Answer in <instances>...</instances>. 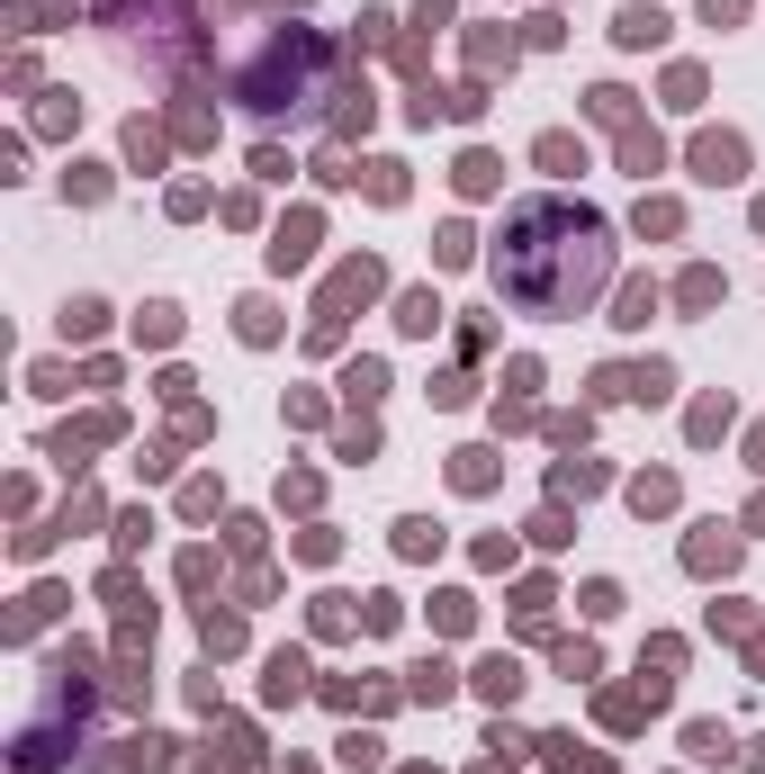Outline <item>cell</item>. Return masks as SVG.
Wrapping results in <instances>:
<instances>
[{
    "label": "cell",
    "mask_w": 765,
    "mask_h": 774,
    "mask_svg": "<svg viewBox=\"0 0 765 774\" xmlns=\"http://www.w3.org/2000/svg\"><path fill=\"white\" fill-rule=\"evenodd\" d=\"M486 270H496V298L514 316H540V324L586 316L612 289V217H595L586 198H523L505 207Z\"/></svg>",
    "instance_id": "cell-1"
},
{
    "label": "cell",
    "mask_w": 765,
    "mask_h": 774,
    "mask_svg": "<svg viewBox=\"0 0 765 774\" xmlns=\"http://www.w3.org/2000/svg\"><path fill=\"white\" fill-rule=\"evenodd\" d=\"M324 37L316 28H280L252 63H244V82H235V100L252 109V117H307L316 100H324Z\"/></svg>",
    "instance_id": "cell-2"
},
{
    "label": "cell",
    "mask_w": 765,
    "mask_h": 774,
    "mask_svg": "<svg viewBox=\"0 0 765 774\" xmlns=\"http://www.w3.org/2000/svg\"><path fill=\"white\" fill-rule=\"evenodd\" d=\"M693 172L703 180H747V135H693Z\"/></svg>",
    "instance_id": "cell-3"
},
{
    "label": "cell",
    "mask_w": 765,
    "mask_h": 774,
    "mask_svg": "<svg viewBox=\"0 0 765 774\" xmlns=\"http://www.w3.org/2000/svg\"><path fill=\"white\" fill-rule=\"evenodd\" d=\"M684 568H693V577H730V568H738V540H730L721 523H703V532L684 540Z\"/></svg>",
    "instance_id": "cell-4"
},
{
    "label": "cell",
    "mask_w": 765,
    "mask_h": 774,
    "mask_svg": "<svg viewBox=\"0 0 765 774\" xmlns=\"http://www.w3.org/2000/svg\"><path fill=\"white\" fill-rule=\"evenodd\" d=\"M612 37H621V45H658V37H666V10H649V0H631V10L612 19Z\"/></svg>",
    "instance_id": "cell-5"
},
{
    "label": "cell",
    "mask_w": 765,
    "mask_h": 774,
    "mask_svg": "<svg viewBox=\"0 0 765 774\" xmlns=\"http://www.w3.org/2000/svg\"><path fill=\"white\" fill-rule=\"evenodd\" d=\"M261 693H270V702H298V693H307V658L280 649V658H270V675H261Z\"/></svg>",
    "instance_id": "cell-6"
},
{
    "label": "cell",
    "mask_w": 765,
    "mask_h": 774,
    "mask_svg": "<svg viewBox=\"0 0 765 774\" xmlns=\"http://www.w3.org/2000/svg\"><path fill=\"white\" fill-rule=\"evenodd\" d=\"M307 252H316V217H289L280 235H270V261H280V270H298Z\"/></svg>",
    "instance_id": "cell-7"
},
{
    "label": "cell",
    "mask_w": 765,
    "mask_h": 774,
    "mask_svg": "<svg viewBox=\"0 0 765 774\" xmlns=\"http://www.w3.org/2000/svg\"><path fill=\"white\" fill-rule=\"evenodd\" d=\"M198 640H207V658H235V649H244V621H235V612H217V603H207V621H198Z\"/></svg>",
    "instance_id": "cell-8"
},
{
    "label": "cell",
    "mask_w": 765,
    "mask_h": 774,
    "mask_svg": "<svg viewBox=\"0 0 765 774\" xmlns=\"http://www.w3.org/2000/svg\"><path fill=\"white\" fill-rule=\"evenodd\" d=\"M658 163H666V145H658L649 126H631V135H621V172H640V180H649Z\"/></svg>",
    "instance_id": "cell-9"
},
{
    "label": "cell",
    "mask_w": 765,
    "mask_h": 774,
    "mask_svg": "<svg viewBox=\"0 0 765 774\" xmlns=\"http://www.w3.org/2000/svg\"><path fill=\"white\" fill-rule=\"evenodd\" d=\"M396 324H405V333H433V324H442V298H433V289H405V298H396Z\"/></svg>",
    "instance_id": "cell-10"
},
{
    "label": "cell",
    "mask_w": 765,
    "mask_h": 774,
    "mask_svg": "<svg viewBox=\"0 0 765 774\" xmlns=\"http://www.w3.org/2000/svg\"><path fill=\"white\" fill-rule=\"evenodd\" d=\"M477 693H486V702H514V693H523V667H514V658H486V667H477Z\"/></svg>",
    "instance_id": "cell-11"
},
{
    "label": "cell",
    "mask_w": 765,
    "mask_h": 774,
    "mask_svg": "<svg viewBox=\"0 0 765 774\" xmlns=\"http://www.w3.org/2000/svg\"><path fill=\"white\" fill-rule=\"evenodd\" d=\"M342 396H352V405H379V396H387V370H379V361H352V370H342Z\"/></svg>",
    "instance_id": "cell-12"
},
{
    "label": "cell",
    "mask_w": 765,
    "mask_h": 774,
    "mask_svg": "<svg viewBox=\"0 0 765 774\" xmlns=\"http://www.w3.org/2000/svg\"><path fill=\"white\" fill-rule=\"evenodd\" d=\"M451 486H468V496H477V486H496V451H459V460H451Z\"/></svg>",
    "instance_id": "cell-13"
},
{
    "label": "cell",
    "mask_w": 765,
    "mask_h": 774,
    "mask_svg": "<svg viewBox=\"0 0 765 774\" xmlns=\"http://www.w3.org/2000/svg\"><path fill=\"white\" fill-rule=\"evenodd\" d=\"M631 505H640V514H666V505H675V477H666V468L631 477Z\"/></svg>",
    "instance_id": "cell-14"
},
{
    "label": "cell",
    "mask_w": 765,
    "mask_h": 774,
    "mask_svg": "<svg viewBox=\"0 0 765 774\" xmlns=\"http://www.w3.org/2000/svg\"><path fill=\"white\" fill-rule=\"evenodd\" d=\"M459 693V675L442 667V658H424V667H414V702H451Z\"/></svg>",
    "instance_id": "cell-15"
},
{
    "label": "cell",
    "mask_w": 765,
    "mask_h": 774,
    "mask_svg": "<svg viewBox=\"0 0 765 774\" xmlns=\"http://www.w3.org/2000/svg\"><path fill=\"white\" fill-rule=\"evenodd\" d=\"M235 333H244V342H270V333H280V316H270V298H244V307H235Z\"/></svg>",
    "instance_id": "cell-16"
},
{
    "label": "cell",
    "mask_w": 765,
    "mask_h": 774,
    "mask_svg": "<svg viewBox=\"0 0 765 774\" xmlns=\"http://www.w3.org/2000/svg\"><path fill=\"white\" fill-rule=\"evenodd\" d=\"M361 180H370V198H379V207H396V198H405V163H361Z\"/></svg>",
    "instance_id": "cell-17"
},
{
    "label": "cell",
    "mask_w": 765,
    "mask_h": 774,
    "mask_svg": "<svg viewBox=\"0 0 765 774\" xmlns=\"http://www.w3.org/2000/svg\"><path fill=\"white\" fill-rule=\"evenodd\" d=\"M684 747L703 756V765H721V756H730V730H721V721H693V730H684Z\"/></svg>",
    "instance_id": "cell-18"
},
{
    "label": "cell",
    "mask_w": 765,
    "mask_h": 774,
    "mask_svg": "<svg viewBox=\"0 0 765 774\" xmlns=\"http://www.w3.org/2000/svg\"><path fill=\"white\" fill-rule=\"evenodd\" d=\"M675 298H684V307H721V270H684Z\"/></svg>",
    "instance_id": "cell-19"
},
{
    "label": "cell",
    "mask_w": 765,
    "mask_h": 774,
    "mask_svg": "<svg viewBox=\"0 0 765 774\" xmlns=\"http://www.w3.org/2000/svg\"><path fill=\"white\" fill-rule=\"evenodd\" d=\"M540 163L549 172H586V145H577V135H540Z\"/></svg>",
    "instance_id": "cell-20"
},
{
    "label": "cell",
    "mask_w": 765,
    "mask_h": 774,
    "mask_svg": "<svg viewBox=\"0 0 765 774\" xmlns=\"http://www.w3.org/2000/svg\"><path fill=\"white\" fill-rule=\"evenodd\" d=\"M658 316V289H649V279H631V289H621V316L612 324H649Z\"/></svg>",
    "instance_id": "cell-21"
},
{
    "label": "cell",
    "mask_w": 765,
    "mask_h": 774,
    "mask_svg": "<svg viewBox=\"0 0 765 774\" xmlns=\"http://www.w3.org/2000/svg\"><path fill=\"white\" fill-rule=\"evenodd\" d=\"M396 549H405V558H433V549H442V532L414 514V523H396Z\"/></svg>",
    "instance_id": "cell-22"
},
{
    "label": "cell",
    "mask_w": 765,
    "mask_h": 774,
    "mask_svg": "<svg viewBox=\"0 0 765 774\" xmlns=\"http://www.w3.org/2000/svg\"><path fill=\"white\" fill-rule=\"evenodd\" d=\"M451 180H459L468 198H477V189H496V154H459V172H451Z\"/></svg>",
    "instance_id": "cell-23"
},
{
    "label": "cell",
    "mask_w": 765,
    "mask_h": 774,
    "mask_svg": "<svg viewBox=\"0 0 765 774\" xmlns=\"http://www.w3.org/2000/svg\"><path fill=\"white\" fill-rule=\"evenodd\" d=\"M693 100H703V73H693V63H675V73H666V109H693Z\"/></svg>",
    "instance_id": "cell-24"
},
{
    "label": "cell",
    "mask_w": 765,
    "mask_h": 774,
    "mask_svg": "<svg viewBox=\"0 0 765 774\" xmlns=\"http://www.w3.org/2000/svg\"><path fill=\"white\" fill-rule=\"evenodd\" d=\"M586 109H595L603 126H621V117H631V91H612V82H603V91H586Z\"/></svg>",
    "instance_id": "cell-25"
},
{
    "label": "cell",
    "mask_w": 765,
    "mask_h": 774,
    "mask_svg": "<svg viewBox=\"0 0 765 774\" xmlns=\"http://www.w3.org/2000/svg\"><path fill=\"white\" fill-rule=\"evenodd\" d=\"M126 154H135V163H145V172H154V163H163V135H154L145 117H135V126H126Z\"/></svg>",
    "instance_id": "cell-26"
},
{
    "label": "cell",
    "mask_w": 765,
    "mask_h": 774,
    "mask_svg": "<svg viewBox=\"0 0 765 774\" xmlns=\"http://www.w3.org/2000/svg\"><path fill=\"white\" fill-rule=\"evenodd\" d=\"M640 235H675V198H640Z\"/></svg>",
    "instance_id": "cell-27"
},
{
    "label": "cell",
    "mask_w": 765,
    "mask_h": 774,
    "mask_svg": "<svg viewBox=\"0 0 765 774\" xmlns=\"http://www.w3.org/2000/svg\"><path fill=\"white\" fill-rule=\"evenodd\" d=\"M100 316H108L100 298H73V307H63V333H100Z\"/></svg>",
    "instance_id": "cell-28"
},
{
    "label": "cell",
    "mask_w": 765,
    "mask_h": 774,
    "mask_svg": "<svg viewBox=\"0 0 765 774\" xmlns=\"http://www.w3.org/2000/svg\"><path fill=\"white\" fill-rule=\"evenodd\" d=\"M135 333H145V342H172V333H180V316H172V307H145V316H135Z\"/></svg>",
    "instance_id": "cell-29"
},
{
    "label": "cell",
    "mask_w": 765,
    "mask_h": 774,
    "mask_svg": "<svg viewBox=\"0 0 765 774\" xmlns=\"http://www.w3.org/2000/svg\"><path fill=\"white\" fill-rule=\"evenodd\" d=\"M721 424H730V405L712 396V405H693V442H721Z\"/></svg>",
    "instance_id": "cell-30"
},
{
    "label": "cell",
    "mask_w": 765,
    "mask_h": 774,
    "mask_svg": "<svg viewBox=\"0 0 765 774\" xmlns=\"http://www.w3.org/2000/svg\"><path fill=\"white\" fill-rule=\"evenodd\" d=\"M603 721L612 730H640V693H603Z\"/></svg>",
    "instance_id": "cell-31"
},
{
    "label": "cell",
    "mask_w": 765,
    "mask_h": 774,
    "mask_svg": "<svg viewBox=\"0 0 765 774\" xmlns=\"http://www.w3.org/2000/svg\"><path fill=\"white\" fill-rule=\"evenodd\" d=\"M559 675H568V684H586V675H595V649H586V640H568V649H559Z\"/></svg>",
    "instance_id": "cell-32"
},
{
    "label": "cell",
    "mask_w": 765,
    "mask_h": 774,
    "mask_svg": "<svg viewBox=\"0 0 765 774\" xmlns=\"http://www.w3.org/2000/svg\"><path fill=\"white\" fill-rule=\"evenodd\" d=\"M595 396H640V370H595Z\"/></svg>",
    "instance_id": "cell-33"
},
{
    "label": "cell",
    "mask_w": 765,
    "mask_h": 774,
    "mask_svg": "<svg viewBox=\"0 0 765 774\" xmlns=\"http://www.w3.org/2000/svg\"><path fill=\"white\" fill-rule=\"evenodd\" d=\"M586 612H595V621H603V612H621V586H612V577H595V586H586Z\"/></svg>",
    "instance_id": "cell-34"
},
{
    "label": "cell",
    "mask_w": 765,
    "mask_h": 774,
    "mask_svg": "<svg viewBox=\"0 0 765 774\" xmlns=\"http://www.w3.org/2000/svg\"><path fill=\"white\" fill-rule=\"evenodd\" d=\"M433 621L442 630H468V595H433Z\"/></svg>",
    "instance_id": "cell-35"
},
{
    "label": "cell",
    "mask_w": 765,
    "mask_h": 774,
    "mask_svg": "<svg viewBox=\"0 0 765 774\" xmlns=\"http://www.w3.org/2000/svg\"><path fill=\"white\" fill-rule=\"evenodd\" d=\"M738 10H747V0H703V19H712V28H730Z\"/></svg>",
    "instance_id": "cell-36"
}]
</instances>
